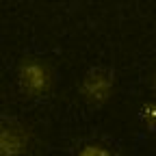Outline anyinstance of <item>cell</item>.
<instances>
[{"mask_svg":"<svg viewBox=\"0 0 156 156\" xmlns=\"http://www.w3.org/2000/svg\"><path fill=\"white\" fill-rule=\"evenodd\" d=\"M152 91L156 93V69H154V74H152Z\"/></svg>","mask_w":156,"mask_h":156,"instance_id":"cell-6","label":"cell"},{"mask_svg":"<svg viewBox=\"0 0 156 156\" xmlns=\"http://www.w3.org/2000/svg\"><path fill=\"white\" fill-rule=\"evenodd\" d=\"M17 87L22 95L30 98V100H41V98L50 95L54 89L56 74L54 67L50 65L48 58L44 56H24L17 65Z\"/></svg>","mask_w":156,"mask_h":156,"instance_id":"cell-1","label":"cell"},{"mask_svg":"<svg viewBox=\"0 0 156 156\" xmlns=\"http://www.w3.org/2000/svg\"><path fill=\"white\" fill-rule=\"evenodd\" d=\"M141 122L147 130L156 132V102H150V104L141 106Z\"/></svg>","mask_w":156,"mask_h":156,"instance_id":"cell-4","label":"cell"},{"mask_svg":"<svg viewBox=\"0 0 156 156\" xmlns=\"http://www.w3.org/2000/svg\"><path fill=\"white\" fill-rule=\"evenodd\" d=\"M35 150L33 130L17 117H2L0 122V156H30Z\"/></svg>","mask_w":156,"mask_h":156,"instance_id":"cell-2","label":"cell"},{"mask_svg":"<svg viewBox=\"0 0 156 156\" xmlns=\"http://www.w3.org/2000/svg\"><path fill=\"white\" fill-rule=\"evenodd\" d=\"M113 87H115L113 72L106 69V67H93L80 80V95H83V100L87 104L102 106L104 102H108V98L113 93Z\"/></svg>","mask_w":156,"mask_h":156,"instance_id":"cell-3","label":"cell"},{"mask_svg":"<svg viewBox=\"0 0 156 156\" xmlns=\"http://www.w3.org/2000/svg\"><path fill=\"white\" fill-rule=\"evenodd\" d=\"M76 156H113V152L102 143H85Z\"/></svg>","mask_w":156,"mask_h":156,"instance_id":"cell-5","label":"cell"}]
</instances>
